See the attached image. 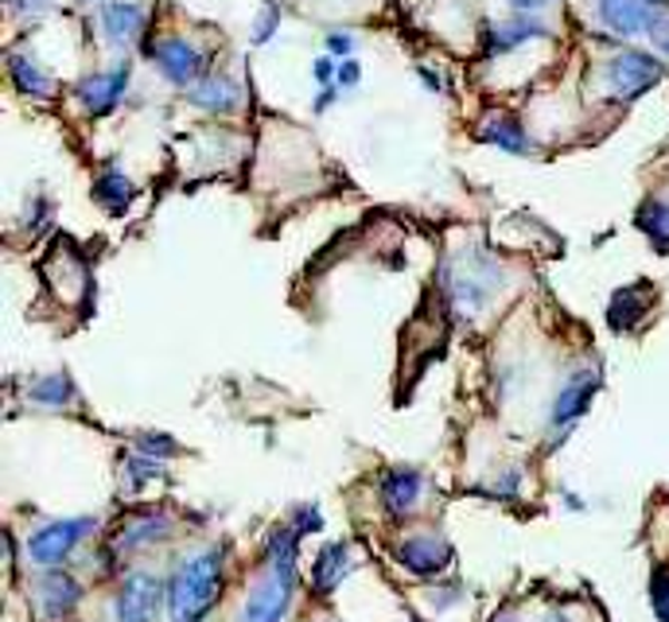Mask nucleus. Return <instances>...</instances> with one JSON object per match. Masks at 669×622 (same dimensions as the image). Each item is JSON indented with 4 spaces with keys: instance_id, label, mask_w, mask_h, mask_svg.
<instances>
[{
    "instance_id": "39",
    "label": "nucleus",
    "mask_w": 669,
    "mask_h": 622,
    "mask_svg": "<svg viewBox=\"0 0 669 622\" xmlns=\"http://www.w3.org/2000/svg\"><path fill=\"white\" fill-rule=\"evenodd\" d=\"M510 8H514V12H538V8H545L549 0H506Z\"/></svg>"
},
{
    "instance_id": "31",
    "label": "nucleus",
    "mask_w": 669,
    "mask_h": 622,
    "mask_svg": "<svg viewBox=\"0 0 669 622\" xmlns=\"http://www.w3.org/2000/svg\"><path fill=\"white\" fill-rule=\"evenodd\" d=\"M358 82H362V62L358 59H354V55H351V59H338V70H335V86H338V90H358Z\"/></svg>"
},
{
    "instance_id": "42",
    "label": "nucleus",
    "mask_w": 669,
    "mask_h": 622,
    "mask_svg": "<svg viewBox=\"0 0 669 622\" xmlns=\"http://www.w3.org/2000/svg\"><path fill=\"white\" fill-rule=\"evenodd\" d=\"M82 4H94V0H82Z\"/></svg>"
},
{
    "instance_id": "14",
    "label": "nucleus",
    "mask_w": 669,
    "mask_h": 622,
    "mask_svg": "<svg viewBox=\"0 0 669 622\" xmlns=\"http://www.w3.org/2000/svg\"><path fill=\"white\" fill-rule=\"evenodd\" d=\"M475 132H479L483 145L499 148V152H506V156H530L533 152V140H530V132H525V125L518 121L514 113H506V109L486 113Z\"/></svg>"
},
{
    "instance_id": "16",
    "label": "nucleus",
    "mask_w": 669,
    "mask_h": 622,
    "mask_svg": "<svg viewBox=\"0 0 669 622\" xmlns=\"http://www.w3.org/2000/svg\"><path fill=\"white\" fill-rule=\"evenodd\" d=\"M187 101L203 113H215V117H230L234 109L242 106V86L234 82L230 75H203L199 82L187 90Z\"/></svg>"
},
{
    "instance_id": "19",
    "label": "nucleus",
    "mask_w": 669,
    "mask_h": 622,
    "mask_svg": "<svg viewBox=\"0 0 669 622\" xmlns=\"http://www.w3.org/2000/svg\"><path fill=\"white\" fill-rule=\"evenodd\" d=\"M39 615L43 619H67L70 611L78 608V600H82V584H78L75 576H67V572H43V580H39Z\"/></svg>"
},
{
    "instance_id": "7",
    "label": "nucleus",
    "mask_w": 669,
    "mask_h": 622,
    "mask_svg": "<svg viewBox=\"0 0 669 622\" xmlns=\"http://www.w3.org/2000/svg\"><path fill=\"white\" fill-rule=\"evenodd\" d=\"M90 530H94V517H59V522H47L43 530H36L28 541L31 561L43 564V569H59L70 549L82 537H90Z\"/></svg>"
},
{
    "instance_id": "8",
    "label": "nucleus",
    "mask_w": 669,
    "mask_h": 622,
    "mask_svg": "<svg viewBox=\"0 0 669 622\" xmlns=\"http://www.w3.org/2000/svg\"><path fill=\"white\" fill-rule=\"evenodd\" d=\"M129 86H132L129 62H117V67H109V70H98V75L78 78V82H75V98L82 101V109L90 117H109L125 101Z\"/></svg>"
},
{
    "instance_id": "23",
    "label": "nucleus",
    "mask_w": 669,
    "mask_h": 622,
    "mask_svg": "<svg viewBox=\"0 0 669 622\" xmlns=\"http://www.w3.org/2000/svg\"><path fill=\"white\" fill-rule=\"evenodd\" d=\"M171 533V522L164 514H140L129 517L117 533V549H140V545H153V541H164Z\"/></svg>"
},
{
    "instance_id": "12",
    "label": "nucleus",
    "mask_w": 669,
    "mask_h": 622,
    "mask_svg": "<svg viewBox=\"0 0 669 622\" xmlns=\"http://www.w3.org/2000/svg\"><path fill=\"white\" fill-rule=\"evenodd\" d=\"M452 545L440 533H416L397 545V564L413 576H440L452 569Z\"/></svg>"
},
{
    "instance_id": "17",
    "label": "nucleus",
    "mask_w": 669,
    "mask_h": 622,
    "mask_svg": "<svg viewBox=\"0 0 669 622\" xmlns=\"http://www.w3.org/2000/svg\"><path fill=\"white\" fill-rule=\"evenodd\" d=\"M650 296H655V288L642 285V280L616 288V296H611V304H608V327L616 330V335L639 330V323L647 319V312H650Z\"/></svg>"
},
{
    "instance_id": "29",
    "label": "nucleus",
    "mask_w": 669,
    "mask_h": 622,
    "mask_svg": "<svg viewBox=\"0 0 669 622\" xmlns=\"http://www.w3.org/2000/svg\"><path fill=\"white\" fill-rule=\"evenodd\" d=\"M55 218V203L47 199V195H39V199H31L28 207H23V226H28L31 234L47 230V223Z\"/></svg>"
},
{
    "instance_id": "40",
    "label": "nucleus",
    "mask_w": 669,
    "mask_h": 622,
    "mask_svg": "<svg viewBox=\"0 0 669 622\" xmlns=\"http://www.w3.org/2000/svg\"><path fill=\"white\" fill-rule=\"evenodd\" d=\"M494 622H514V615H499V619H494Z\"/></svg>"
},
{
    "instance_id": "18",
    "label": "nucleus",
    "mask_w": 669,
    "mask_h": 622,
    "mask_svg": "<svg viewBox=\"0 0 669 622\" xmlns=\"http://www.w3.org/2000/svg\"><path fill=\"white\" fill-rule=\"evenodd\" d=\"M90 199L98 203L106 215H125V210L137 203V184L125 176L121 164H106V168L94 176L90 184Z\"/></svg>"
},
{
    "instance_id": "5",
    "label": "nucleus",
    "mask_w": 669,
    "mask_h": 622,
    "mask_svg": "<svg viewBox=\"0 0 669 622\" xmlns=\"http://www.w3.org/2000/svg\"><path fill=\"white\" fill-rule=\"evenodd\" d=\"M600 385H603L600 366H580L577 374L564 382V389L557 393V401H553V413H549V428H557L553 444H561V440L569 436L572 428H577L580 416L592 408V401H596V393H600Z\"/></svg>"
},
{
    "instance_id": "3",
    "label": "nucleus",
    "mask_w": 669,
    "mask_h": 622,
    "mask_svg": "<svg viewBox=\"0 0 669 622\" xmlns=\"http://www.w3.org/2000/svg\"><path fill=\"white\" fill-rule=\"evenodd\" d=\"M603 82L616 101H639L642 93H650L655 86L666 82V62L650 51H619L603 67Z\"/></svg>"
},
{
    "instance_id": "25",
    "label": "nucleus",
    "mask_w": 669,
    "mask_h": 622,
    "mask_svg": "<svg viewBox=\"0 0 669 622\" xmlns=\"http://www.w3.org/2000/svg\"><path fill=\"white\" fill-rule=\"evenodd\" d=\"M28 397L36 401V405H51V408H62V405H70V401L78 397V389H75V382H70V374H43V377H36V382L28 385Z\"/></svg>"
},
{
    "instance_id": "1",
    "label": "nucleus",
    "mask_w": 669,
    "mask_h": 622,
    "mask_svg": "<svg viewBox=\"0 0 669 622\" xmlns=\"http://www.w3.org/2000/svg\"><path fill=\"white\" fill-rule=\"evenodd\" d=\"M223 584L226 576H223V553H218V549L184 561L168 584L171 622H199L203 611H210V603L223 595Z\"/></svg>"
},
{
    "instance_id": "2",
    "label": "nucleus",
    "mask_w": 669,
    "mask_h": 622,
    "mask_svg": "<svg viewBox=\"0 0 669 622\" xmlns=\"http://www.w3.org/2000/svg\"><path fill=\"white\" fill-rule=\"evenodd\" d=\"M502 285H506V265L479 246L463 249L452 269L444 273L447 300H452V308L460 315H475L479 308H486Z\"/></svg>"
},
{
    "instance_id": "35",
    "label": "nucleus",
    "mask_w": 669,
    "mask_h": 622,
    "mask_svg": "<svg viewBox=\"0 0 669 622\" xmlns=\"http://www.w3.org/2000/svg\"><path fill=\"white\" fill-rule=\"evenodd\" d=\"M296 530H301V537H304V533H319V530H324V517H319V510L316 506H301V510H296Z\"/></svg>"
},
{
    "instance_id": "6",
    "label": "nucleus",
    "mask_w": 669,
    "mask_h": 622,
    "mask_svg": "<svg viewBox=\"0 0 669 622\" xmlns=\"http://www.w3.org/2000/svg\"><path fill=\"white\" fill-rule=\"evenodd\" d=\"M553 28L541 20L538 12H514L510 20L483 23V55L486 59H502L510 51H522L525 43H538V39H549Z\"/></svg>"
},
{
    "instance_id": "21",
    "label": "nucleus",
    "mask_w": 669,
    "mask_h": 622,
    "mask_svg": "<svg viewBox=\"0 0 669 622\" xmlns=\"http://www.w3.org/2000/svg\"><path fill=\"white\" fill-rule=\"evenodd\" d=\"M351 569H354L351 545H346V541L327 545L324 553L316 556V564H312V588H316V595H332L335 588L346 580V572H351Z\"/></svg>"
},
{
    "instance_id": "27",
    "label": "nucleus",
    "mask_w": 669,
    "mask_h": 622,
    "mask_svg": "<svg viewBox=\"0 0 669 622\" xmlns=\"http://www.w3.org/2000/svg\"><path fill=\"white\" fill-rule=\"evenodd\" d=\"M281 31V4L277 0H265L262 4V12H257V23H254V43L257 47H265V43H273V36Z\"/></svg>"
},
{
    "instance_id": "22",
    "label": "nucleus",
    "mask_w": 669,
    "mask_h": 622,
    "mask_svg": "<svg viewBox=\"0 0 669 622\" xmlns=\"http://www.w3.org/2000/svg\"><path fill=\"white\" fill-rule=\"evenodd\" d=\"M269 569L285 580H296V561H301V530L296 525H281V530L269 533Z\"/></svg>"
},
{
    "instance_id": "20",
    "label": "nucleus",
    "mask_w": 669,
    "mask_h": 622,
    "mask_svg": "<svg viewBox=\"0 0 669 622\" xmlns=\"http://www.w3.org/2000/svg\"><path fill=\"white\" fill-rule=\"evenodd\" d=\"M8 75H12V86L23 93V98H36V101L55 98V78L39 67L31 51H12V55H8Z\"/></svg>"
},
{
    "instance_id": "13",
    "label": "nucleus",
    "mask_w": 669,
    "mask_h": 622,
    "mask_svg": "<svg viewBox=\"0 0 669 622\" xmlns=\"http://www.w3.org/2000/svg\"><path fill=\"white\" fill-rule=\"evenodd\" d=\"M293 584L296 580H285L277 572H269V580L249 592L246 611H242V622H285L288 608H293Z\"/></svg>"
},
{
    "instance_id": "24",
    "label": "nucleus",
    "mask_w": 669,
    "mask_h": 622,
    "mask_svg": "<svg viewBox=\"0 0 669 622\" xmlns=\"http://www.w3.org/2000/svg\"><path fill=\"white\" fill-rule=\"evenodd\" d=\"M634 226L647 234V241L655 249H666L669 254V203L666 199H647L639 210H634Z\"/></svg>"
},
{
    "instance_id": "15",
    "label": "nucleus",
    "mask_w": 669,
    "mask_h": 622,
    "mask_svg": "<svg viewBox=\"0 0 669 622\" xmlns=\"http://www.w3.org/2000/svg\"><path fill=\"white\" fill-rule=\"evenodd\" d=\"M421 494H424V475L413 467H390L377 478V498H382V506L393 517H405L421 502Z\"/></svg>"
},
{
    "instance_id": "26",
    "label": "nucleus",
    "mask_w": 669,
    "mask_h": 622,
    "mask_svg": "<svg viewBox=\"0 0 669 622\" xmlns=\"http://www.w3.org/2000/svg\"><path fill=\"white\" fill-rule=\"evenodd\" d=\"M160 475H164V467H160V460H153V455L137 452L125 460V478H129L132 491H140V486L153 483V478H160Z\"/></svg>"
},
{
    "instance_id": "28",
    "label": "nucleus",
    "mask_w": 669,
    "mask_h": 622,
    "mask_svg": "<svg viewBox=\"0 0 669 622\" xmlns=\"http://www.w3.org/2000/svg\"><path fill=\"white\" fill-rule=\"evenodd\" d=\"M137 452L153 455V460H171V455H179V444L168 436V432H140Z\"/></svg>"
},
{
    "instance_id": "41",
    "label": "nucleus",
    "mask_w": 669,
    "mask_h": 622,
    "mask_svg": "<svg viewBox=\"0 0 669 622\" xmlns=\"http://www.w3.org/2000/svg\"><path fill=\"white\" fill-rule=\"evenodd\" d=\"M655 4H662V8H669V0H655Z\"/></svg>"
},
{
    "instance_id": "34",
    "label": "nucleus",
    "mask_w": 669,
    "mask_h": 622,
    "mask_svg": "<svg viewBox=\"0 0 669 622\" xmlns=\"http://www.w3.org/2000/svg\"><path fill=\"white\" fill-rule=\"evenodd\" d=\"M335 70H338L335 55H319V59L312 62V75H316V86H335Z\"/></svg>"
},
{
    "instance_id": "37",
    "label": "nucleus",
    "mask_w": 669,
    "mask_h": 622,
    "mask_svg": "<svg viewBox=\"0 0 669 622\" xmlns=\"http://www.w3.org/2000/svg\"><path fill=\"white\" fill-rule=\"evenodd\" d=\"M338 98H343V90H338V86H319L316 106H312V109H316V113H327V109H332Z\"/></svg>"
},
{
    "instance_id": "32",
    "label": "nucleus",
    "mask_w": 669,
    "mask_h": 622,
    "mask_svg": "<svg viewBox=\"0 0 669 622\" xmlns=\"http://www.w3.org/2000/svg\"><path fill=\"white\" fill-rule=\"evenodd\" d=\"M327 55H335V59H351L354 55V36L343 28L327 31Z\"/></svg>"
},
{
    "instance_id": "30",
    "label": "nucleus",
    "mask_w": 669,
    "mask_h": 622,
    "mask_svg": "<svg viewBox=\"0 0 669 622\" xmlns=\"http://www.w3.org/2000/svg\"><path fill=\"white\" fill-rule=\"evenodd\" d=\"M650 608L658 619L669 622V569H655V576H650Z\"/></svg>"
},
{
    "instance_id": "10",
    "label": "nucleus",
    "mask_w": 669,
    "mask_h": 622,
    "mask_svg": "<svg viewBox=\"0 0 669 622\" xmlns=\"http://www.w3.org/2000/svg\"><path fill=\"white\" fill-rule=\"evenodd\" d=\"M145 4L140 0H106V4L98 8V36L106 47H114V51H125L129 43H137L140 31H145Z\"/></svg>"
},
{
    "instance_id": "38",
    "label": "nucleus",
    "mask_w": 669,
    "mask_h": 622,
    "mask_svg": "<svg viewBox=\"0 0 669 622\" xmlns=\"http://www.w3.org/2000/svg\"><path fill=\"white\" fill-rule=\"evenodd\" d=\"M4 4L12 8V12H20V16H31V12H43L51 0H4Z\"/></svg>"
},
{
    "instance_id": "4",
    "label": "nucleus",
    "mask_w": 669,
    "mask_h": 622,
    "mask_svg": "<svg viewBox=\"0 0 669 622\" xmlns=\"http://www.w3.org/2000/svg\"><path fill=\"white\" fill-rule=\"evenodd\" d=\"M145 59L156 62V70L164 75V82H171L176 90H191L203 75H207V51L191 43L184 36H160L145 43Z\"/></svg>"
},
{
    "instance_id": "33",
    "label": "nucleus",
    "mask_w": 669,
    "mask_h": 622,
    "mask_svg": "<svg viewBox=\"0 0 669 622\" xmlns=\"http://www.w3.org/2000/svg\"><path fill=\"white\" fill-rule=\"evenodd\" d=\"M650 43H655L658 51H662L666 59H669V8H662V12H658L655 28H650Z\"/></svg>"
},
{
    "instance_id": "9",
    "label": "nucleus",
    "mask_w": 669,
    "mask_h": 622,
    "mask_svg": "<svg viewBox=\"0 0 669 622\" xmlns=\"http://www.w3.org/2000/svg\"><path fill=\"white\" fill-rule=\"evenodd\" d=\"M164 600H168V592L153 572H129L117 588V622H153Z\"/></svg>"
},
{
    "instance_id": "36",
    "label": "nucleus",
    "mask_w": 669,
    "mask_h": 622,
    "mask_svg": "<svg viewBox=\"0 0 669 622\" xmlns=\"http://www.w3.org/2000/svg\"><path fill=\"white\" fill-rule=\"evenodd\" d=\"M416 78H421V86H424V90H432V93H444V82H440V75L429 67V62H416Z\"/></svg>"
},
{
    "instance_id": "11",
    "label": "nucleus",
    "mask_w": 669,
    "mask_h": 622,
    "mask_svg": "<svg viewBox=\"0 0 669 622\" xmlns=\"http://www.w3.org/2000/svg\"><path fill=\"white\" fill-rule=\"evenodd\" d=\"M658 12H662V4H655V0H596V16H600V23L608 31H616V36H623V39L650 36Z\"/></svg>"
}]
</instances>
